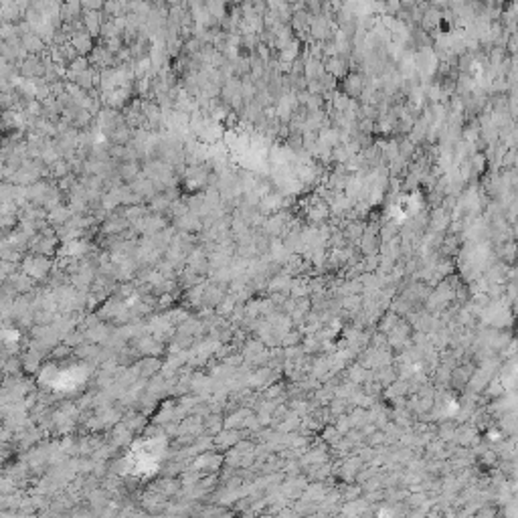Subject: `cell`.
Segmentation results:
<instances>
[{"label":"cell","instance_id":"obj_2","mask_svg":"<svg viewBox=\"0 0 518 518\" xmlns=\"http://www.w3.org/2000/svg\"><path fill=\"white\" fill-rule=\"evenodd\" d=\"M81 20H83L85 28L95 37V34H101V26L106 22V14L101 10H83Z\"/></svg>","mask_w":518,"mask_h":518},{"label":"cell","instance_id":"obj_1","mask_svg":"<svg viewBox=\"0 0 518 518\" xmlns=\"http://www.w3.org/2000/svg\"><path fill=\"white\" fill-rule=\"evenodd\" d=\"M69 43H71V45L79 51V55H89V53L93 51V47H95V43H93V34H91L87 28H79V30H75V32L71 34Z\"/></svg>","mask_w":518,"mask_h":518}]
</instances>
